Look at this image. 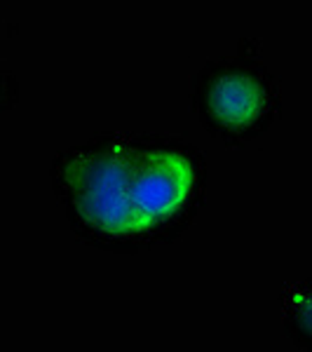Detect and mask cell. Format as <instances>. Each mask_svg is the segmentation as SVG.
<instances>
[{"instance_id": "obj_1", "label": "cell", "mask_w": 312, "mask_h": 352, "mask_svg": "<svg viewBox=\"0 0 312 352\" xmlns=\"http://www.w3.org/2000/svg\"><path fill=\"white\" fill-rule=\"evenodd\" d=\"M52 188L82 242L144 252L174 242L207 192V157L162 132H99L52 160Z\"/></svg>"}, {"instance_id": "obj_2", "label": "cell", "mask_w": 312, "mask_h": 352, "mask_svg": "<svg viewBox=\"0 0 312 352\" xmlns=\"http://www.w3.org/2000/svg\"><path fill=\"white\" fill-rule=\"evenodd\" d=\"M190 104L214 139L242 146L280 118V80L252 52L214 56L190 78Z\"/></svg>"}, {"instance_id": "obj_3", "label": "cell", "mask_w": 312, "mask_h": 352, "mask_svg": "<svg viewBox=\"0 0 312 352\" xmlns=\"http://www.w3.org/2000/svg\"><path fill=\"white\" fill-rule=\"evenodd\" d=\"M282 327L300 352H312V275L285 287Z\"/></svg>"}]
</instances>
